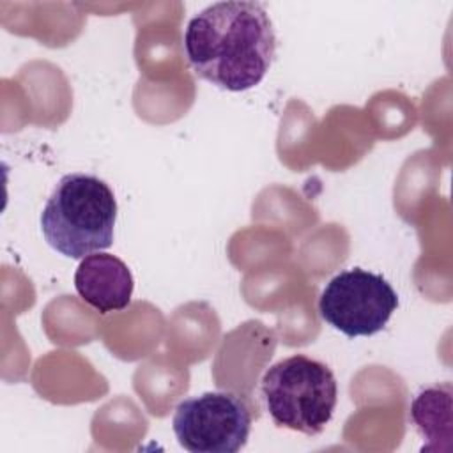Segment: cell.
Instances as JSON below:
<instances>
[{
    "mask_svg": "<svg viewBox=\"0 0 453 453\" xmlns=\"http://www.w3.org/2000/svg\"><path fill=\"white\" fill-rule=\"evenodd\" d=\"M182 46L196 76L223 90L242 92L267 74L276 35L262 4L216 2L189 19Z\"/></svg>",
    "mask_w": 453,
    "mask_h": 453,
    "instance_id": "obj_1",
    "label": "cell"
},
{
    "mask_svg": "<svg viewBox=\"0 0 453 453\" xmlns=\"http://www.w3.org/2000/svg\"><path fill=\"white\" fill-rule=\"evenodd\" d=\"M117 202L110 186L88 173L64 175L41 212L46 242L60 255L83 258L113 242Z\"/></svg>",
    "mask_w": 453,
    "mask_h": 453,
    "instance_id": "obj_2",
    "label": "cell"
},
{
    "mask_svg": "<svg viewBox=\"0 0 453 453\" xmlns=\"http://www.w3.org/2000/svg\"><path fill=\"white\" fill-rule=\"evenodd\" d=\"M262 396L276 426L319 435L333 418L338 384L327 365L296 354L264 373Z\"/></svg>",
    "mask_w": 453,
    "mask_h": 453,
    "instance_id": "obj_3",
    "label": "cell"
},
{
    "mask_svg": "<svg viewBox=\"0 0 453 453\" xmlns=\"http://www.w3.org/2000/svg\"><path fill=\"white\" fill-rule=\"evenodd\" d=\"M179 444L191 453H235L251 432L248 403L225 391H207L182 400L172 418Z\"/></svg>",
    "mask_w": 453,
    "mask_h": 453,
    "instance_id": "obj_4",
    "label": "cell"
},
{
    "mask_svg": "<svg viewBox=\"0 0 453 453\" xmlns=\"http://www.w3.org/2000/svg\"><path fill=\"white\" fill-rule=\"evenodd\" d=\"M396 306L398 296L391 283L359 267L336 274L319 299L320 317L349 338L379 333Z\"/></svg>",
    "mask_w": 453,
    "mask_h": 453,
    "instance_id": "obj_5",
    "label": "cell"
},
{
    "mask_svg": "<svg viewBox=\"0 0 453 453\" xmlns=\"http://www.w3.org/2000/svg\"><path fill=\"white\" fill-rule=\"evenodd\" d=\"M74 287L99 313L120 311L131 303L133 276L119 257L97 251L81 258L74 273Z\"/></svg>",
    "mask_w": 453,
    "mask_h": 453,
    "instance_id": "obj_6",
    "label": "cell"
}]
</instances>
